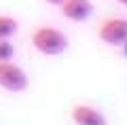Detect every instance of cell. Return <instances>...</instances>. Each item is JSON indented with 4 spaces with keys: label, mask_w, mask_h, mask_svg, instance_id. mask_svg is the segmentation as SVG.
<instances>
[{
    "label": "cell",
    "mask_w": 127,
    "mask_h": 125,
    "mask_svg": "<svg viewBox=\"0 0 127 125\" xmlns=\"http://www.w3.org/2000/svg\"><path fill=\"white\" fill-rule=\"evenodd\" d=\"M30 79H28L26 70L19 64L11 62H0V87L9 93H21L28 89Z\"/></svg>",
    "instance_id": "3957f363"
},
{
    "label": "cell",
    "mask_w": 127,
    "mask_h": 125,
    "mask_svg": "<svg viewBox=\"0 0 127 125\" xmlns=\"http://www.w3.org/2000/svg\"><path fill=\"white\" fill-rule=\"evenodd\" d=\"M97 38L108 47H123L127 42V17H106L97 26Z\"/></svg>",
    "instance_id": "7a4b0ae2"
},
{
    "label": "cell",
    "mask_w": 127,
    "mask_h": 125,
    "mask_svg": "<svg viewBox=\"0 0 127 125\" xmlns=\"http://www.w3.org/2000/svg\"><path fill=\"white\" fill-rule=\"evenodd\" d=\"M114 2H119L121 6H127V0H114Z\"/></svg>",
    "instance_id": "9c48e42d"
},
{
    "label": "cell",
    "mask_w": 127,
    "mask_h": 125,
    "mask_svg": "<svg viewBox=\"0 0 127 125\" xmlns=\"http://www.w3.org/2000/svg\"><path fill=\"white\" fill-rule=\"evenodd\" d=\"M59 13L68 21L83 23L93 15V2L91 0H64L59 4Z\"/></svg>",
    "instance_id": "5b68a950"
},
{
    "label": "cell",
    "mask_w": 127,
    "mask_h": 125,
    "mask_svg": "<svg viewBox=\"0 0 127 125\" xmlns=\"http://www.w3.org/2000/svg\"><path fill=\"white\" fill-rule=\"evenodd\" d=\"M32 47L40 55L55 57L68 49V36L53 26H38L32 32Z\"/></svg>",
    "instance_id": "6da1fadb"
},
{
    "label": "cell",
    "mask_w": 127,
    "mask_h": 125,
    "mask_svg": "<svg viewBox=\"0 0 127 125\" xmlns=\"http://www.w3.org/2000/svg\"><path fill=\"white\" fill-rule=\"evenodd\" d=\"M70 119L74 125H108L104 112L91 104H74L70 110Z\"/></svg>",
    "instance_id": "277c9868"
},
{
    "label": "cell",
    "mask_w": 127,
    "mask_h": 125,
    "mask_svg": "<svg viewBox=\"0 0 127 125\" xmlns=\"http://www.w3.org/2000/svg\"><path fill=\"white\" fill-rule=\"evenodd\" d=\"M45 2H47V4H51V6H59L64 0H45Z\"/></svg>",
    "instance_id": "ba28073f"
},
{
    "label": "cell",
    "mask_w": 127,
    "mask_h": 125,
    "mask_svg": "<svg viewBox=\"0 0 127 125\" xmlns=\"http://www.w3.org/2000/svg\"><path fill=\"white\" fill-rule=\"evenodd\" d=\"M15 57V45L11 42V38L0 40V62H11Z\"/></svg>",
    "instance_id": "52a82bcc"
},
{
    "label": "cell",
    "mask_w": 127,
    "mask_h": 125,
    "mask_svg": "<svg viewBox=\"0 0 127 125\" xmlns=\"http://www.w3.org/2000/svg\"><path fill=\"white\" fill-rule=\"evenodd\" d=\"M17 32H19V21L13 15H0V40L13 38Z\"/></svg>",
    "instance_id": "8992f818"
}]
</instances>
